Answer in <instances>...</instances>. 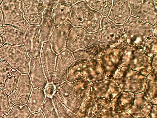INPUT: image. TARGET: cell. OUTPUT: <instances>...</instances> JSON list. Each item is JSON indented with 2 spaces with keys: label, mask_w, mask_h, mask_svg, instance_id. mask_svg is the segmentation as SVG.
I'll return each instance as SVG.
<instances>
[{
  "label": "cell",
  "mask_w": 157,
  "mask_h": 118,
  "mask_svg": "<svg viewBox=\"0 0 157 118\" xmlns=\"http://www.w3.org/2000/svg\"><path fill=\"white\" fill-rule=\"evenodd\" d=\"M102 17L85 1H80L72 7L69 22L73 27H81L94 33L100 29Z\"/></svg>",
  "instance_id": "1"
},
{
  "label": "cell",
  "mask_w": 157,
  "mask_h": 118,
  "mask_svg": "<svg viewBox=\"0 0 157 118\" xmlns=\"http://www.w3.org/2000/svg\"><path fill=\"white\" fill-rule=\"evenodd\" d=\"M94 33L105 47L113 46L120 49L128 44L124 25L116 24L107 17H102L100 29Z\"/></svg>",
  "instance_id": "2"
},
{
  "label": "cell",
  "mask_w": 157,
  "mask_h": 118,
  "mask_svg": "<svg viewBox=\"0 0 157 118\" xmlns=\"http://www.w3.org/2000/svg\"><path fill=\"white\" fill-rule=\"evenodd\" d=\"M122 66L136 71L147 77L153 70L151 57L144 53L143 48L128 44L120 49Z\"/></svg>",
  "instance_id": "3"
},
{
  "label": "cell",
  "mask_w": 157,
  "mask_h": 118,
  "mask_svg": "<svg viewBox=\"0 0 157 118\" xmlns=\"http://www.w3.org/2000/svg\"><path fill=\"white\" fill-rule=\"evenodd\" d=\"M0 59L22 74L29 73L31 59L24 46L4 44L0 47Z\"/></svg>",
  "instance_id": "4"
},
{
  "label": "cell",
  "mask_w": 157,
  "mask_h": 118,
  "mask_svg": "<svg viewBox=\"0 0 157 118\" xmlns=\"http://www.w3.org/2000/svg\"><path fill=\"white\" fill-rule=\"evenodd\" d=\"M153 26L131 16L124 25L128 44L143 48L147 39L154 35Z\"/></svg>",
  "instance_id": "5"
},
{
  "label": "cell",
  "mask_w": 157,
  "mask_h": 118,
  "mask_svg": "<svg viewBox=\"0 0 157 118\" xmlns=\"http://www.w3.org/2000/svg\"><path fill=\"white\" fill-rule=\"evenodd\" d=\"M115 79L122 91L136 94L144 92L147 77L136 71L122 66Z\"/></svg>",
  "instance_id": "6"
},
{
  "label": "cell",
  "mask_w": 157,
  "mask_h": 118,
  "mask_svg": "<svg viewBox=\"0 0 157 118\" xmlns=\"http://www.w3.org/2000/svg\"><path fill=\"white\" fill-rule=\"evenodd\" d=\"M19 0H3L0 5L4 25L15 27L24 32L29 26L23 15Z\"/></svg>",
  "instance_id": "7"
},
{
  "label": "cell",
  "mask_w": 157,
  "mask_h": 118,
  "mask_svg": "<svg viewBox=\"0 0 157 118\" xmlns=\"http://www.w3.org/2000/svg\"><path fill=\"white\" fill-rule=\"evenodd\" d=\"M132 16L153 26L157 22V0H130Z\"/></svg>",
  "instance_id": "8"
},
{
  "label": "cell",
  "mask_w": 157,
  "mask_h": 118,
  "mask_svg": "<svg viewBox=\"0 0 157 118\" xmlns=\"http://www.w3.org/2000/svg\"><path fill=\"white\" fill-rule=\"evenodd\" d=\"M100 60L105 78L115 79L122 66L120 50L113 46H105Z\"/></svg>",
  "instance_id": "9"
},
{
  "label": "cell",
  "mask_w": 157,
  "mask_h": 118,
  "mask_svg": "<svg viewBox=\"0 0 157 118\" xmlns=\"http://www.w3.org/2000/svg\"><path fill=\"white\" fill-rule=\"evenodd\" d=\"M97 41L94 33L81 27L73 26L68 34L66 49L72 53L93 44Z\"/></svg>",
  "instance_id": "10"
},
{
  "label": "cell",
  "mask_w": 157,
  "mask_h": 118,
  "mask_svg": "<svg viewBox=\"0 0 157 118\" xmlns=\"http://www.w3.org/2000/svg\"><path fill=\"white\" fill-rule=\"evenodd\" d=\"M110 101L106 99L91 95L82 102L76 114L80 118H92L108 107Z\"/></svg>",
  "instance_id": "11"
},
{
  "label": "cell",
  "mask_w": 157,
  "mask_h": 118,
  "mask_svg": "<svg viewBox=\"0 0 157 118\" xmlns=\"http://www.w3.org/2000/svg\"><path fill=\"white\" fill-rule=\"evenodd\" d=\"M121 91L115 79L105 78L93 83L91 95L110 102Z\"/></svg>",
  "instance_id": "12"
},
{
  "label": "cell",
  "mask_w": 157,
  "mask_h": 118,
  "mask_svg": "<svg viewBox=\"0 0 157 118\" xmlns=\"http://www.w3.org/2000/svg\"><path fill=\"white\" fill-rule=\"evenodd\" d=\"M75 61L72 53L66 49L57 54L52 82L60 85L67 81L68 69Z\"/></svg>",
  "instance_id": "13"
},
{
  "label": "cell",
  "mask_w": 157,
  "mask_h": 118,
  "mask_svg": "<svg viewBox=\"0 0 157 118\" xmlns=\"http://www.w3.org/2000/svg\"><path fill=\"white\" fill-rule=\"evenodd\" d=\"M20 6L24 17L29 25H39L45 10L42 0L21 1Z\"/></svg>",
  "instance_id": "14"
},
{
  "label": "cell",
  "mask_w": 157,
  "mask_h": 118,
  "mask_svg": "<svg viewBox=\"0 0 157 118\" xmlns=\"http://www.w3.org/2000/svg\"><path fill=\"white\" fill-rule=\"evenodd\" d=\"M55 96L64 106L74 113L77 114L82 102L75 96L71 83L66 81L60 85Z\"/></svg>",
  "instance_id": "15"
},
{
  "label": "cell",
  "mask_w": 157,
  "mask_h": 118,
  "mask_svg": "<svg viewBox=\"0 0 157 118\" xmlns=\"http://www.w3.org/2000/svg\"><path fill=\"white\" fill-rule=\"evenodd\" d=\"M25 48L31 59L40 56L42 49V41L38 25H29L25 31Z\"/></svg>",
  "instance_id": "16"
},
{
  "label": "cell",
  "mask_w": 157,
  "mask_h": 118,
  "mask_svg": "<svg viewBox=\"0 0 157 118\" xmlns=\"http://www.w3.org/2000/svg\"><path fill=\"white\" fill-rule=\"evenodd\" d=\"M57 55L52 49L48 41L43 42L40 57L48 83L52 82Z\"/></svg>",
  "instance_id": "17"
},
{
  "label": "cell",
  "mask_w": 157,
  "mask_h": 118,
  "mask_svg": "<svg viewBox=\"0 0 157 118\" xmlns=\"http://www.w3.org/2000/svg\"><path fill=\"white\" fill-rule=\"evenodd\" d=\"M130 0H113L107 17L115 23L124 25L132 16Z\"/></svg>",
  "instance_id": "18"
},
{
  "label": "cell",
  "mask_w": 157,
  "mask_h": 118,
  "mask_svg": "<svg viewBox=\"0 0 157 118\" xmlns=\"http://www.w3.org/2000/svg\"><path fill=\"white\" fill-rule=\"evenodd\" d=\"M105 48L97 41L91 45L77 50L72 53L75 60L82 64L95 60H100Z\"/></svg>",
  "instance_id": "19"
},
{
  "label": "cell",
  "mask_w": 157,
  "mask_h": 118,
  "mask_svg": "<svg viewBox=\"0 0 157 118\" xmlns=\"http://www.w3.org/2000/svg\"><path fill=\"white\" fill-rule=\"evenodd\" d=\"M33 87L29 75L22 74L20 81L15 92L10 96L14 104L19 106L26 105Z\"/></svg>",
  "instance_id": "20"
},
{
  "label": "cell",
  "mask_w": 157,
  "mask_h": 118,
  "mask_svg": "<svg viewBox=\"0 0 157 118\" xmlns=\"http://www.w3.org/2000/svg\"><path fill=\"white\" fill-rule=\"evenodd\" d=\"M73 27L69 22L55 28L48 41L52 49L57 55L66 49L68 34Z\"/></svg>",
  "instance_id": "21"
},
{
  "label": "cell",
  "mask_w": 157,
  "mask_h": 118,
  "mask_svg": "<svg viewBox=\"0 0 157 118\" xmlns=\"http://www.w3.org/2000/svg\"><path fill=\"white\" fill-rule=\"evenodd\" d=\"M80 0H59L52 10L55 28L60 27L69 22L73 6Z\"/></svg>",
  "instance_id": "22"
},
{
  "label": "cell",
  "mask_w": 157,
  "mask_h": 118,
  "mask_svg": "<svg viewBox=\"0 0 157 118\" xmlns=\"http://www.w3.org/2000/svg\"><path fill=\"white\" fill-rule=\"evenodd\" d=\"M152 105L144 92L135 94L132 104L128 112L134 118H146Z\"/></svg>",
  "instance_id": "23"
},
{
  "label": "cell",
  "mask_w": 157,
  "mask_h": 118,
  "mask_svg": "<svg viewBox=\"0 0 157 118\" xmlns=\"http://www.w3.org/2000/svg\"><path fill=\"white\" fill-rule=\"evenodd\" d=\"M0 35L5 43L13 45H25V33L13 26L3 25L0 27Z\"/></svg>",
  "instance_id": "24"
},
{
  "label": "cell",
  "mask_w": 157,
  "mask_h": 118,
  "mask_svg": "<svg viewBox=\"0 0 157 118\" xmlns=\"http://www.w3.org/2000/svg\"><path fill=\"white\" fill-rule=\"evenodd\" d=\"M29 73L33 86L44 90L48 81L41 63L40 56L31 59Z\"/></svg>",
  "instance_id": "25"
},
{
  "label": "cell",
  "mask_w": 157,
  "mask_h": 118,
  "mask_svg": "<svg viewBox=\"0 0 157 118\" xmlns=\"http://www.w3.org/2000/svg\"><path fill=\"white\" fill-rule=\"evenodd\" d=\"M82 76L92 83L105 78L100 60H95L82 64Z\"/></svg>",
  "instance_id": "26"
},
{
  "label": "cell",
  "mask_w": 157,
  "mask_h": 118,
  "mask_svg": "<svg viewBox=\"0 0 157 118\" xmlns=\"http://www.w3.org/2000/svg\"><path fill=\"white\" fill-rule=\"evenodd\" d=\"M38 26L42 41H48L55 28L52 10L45 9Z\"/></svg>",
  "instance_id": "27"
},
{
  "label": "cell",
  "mask_w": 157,
  "mask_h": 118,
  "mask_svg": "<svg viewBox=\"0 0 157 118\" xmlns=\"http://www.w3.org/2000/svg\"><path fill=\"white\" fill-rule=\"evenodd\" d=\"M135 93L121 91L110 102L108 107L121 112H127L133 104Z\"/></svg>",
  "instance_id": "28"
},
{
  "label": "cell",
  "mask_w": 157,
  "mask_h": 118,
  "mask_svg": "<svg viewBox=\"0 0 157 118\" xmlns=\"http://www.w3.org/2000/svg\"><path fill=\"white\" fill-rule=\"evenodd\" d=\"M75 96L82 102L91 95L93 83L82 77L71 83Z\"/></svg>",
  "instance_id": "29"
},
{
  "label": "cell",
  "mask_w": 157,
  "mask_h": 118,
  "mask_svg": "<svg viewBox=\"0 0 157 118\" xmlns=\"http://www.w3.org/2000/svg\"><path fill=\"white\" fill-rule=\"evenodd\" d=\"M45 97L44 90L33 88L27 104L31 113L41 111Z\"/></svg>",
  "instance_id": "30"
},
{
  "label": "cell",
  "mask_w": 157,
  "mask_h": 118,
  "mask_svg": "<svg viewBox=\"0 0 157 118\" xmlns=\"http://www.w3.org/2000/svg\"><path fill=\"white\" fill-rule=\"evenodd\" d=\"M157 71H153L147 77L144 92L152 105H157Z\"/></svg>",
  "instance_id": "31"
},
{
  "label": "cell",
  "mask_w": 157,
  "mask_h": 118,
  "mask_svg": "<svg viewBox=\"0 0 157 118\" xmlns=\"http://www.w3.org/2000/svg\"><path fill=\"white\" fill-rule=\"evenodd\" d=\"M22 74L16 70H12L7 78L3 87L6 94L10 97L15 92L21 79Z\"/></svg>",
  "instance_id": "32"
},
{
  "label": "cell",
  "mask_w": 157,
  "mask_h": 118,
  "mask_svg": "<svg viewBox=\"0 0 157 118\" xmlns=\"http://www.w3.org/2000/svg\"><path fill=\"white\" fill-rule=\"evenodd\" d=\"M93 9L100 13L103 16L107 17L112 5V0H85Z\"/></svg>",
  "instance_id": "33"
},
{
  "label": "cell",
  "mask_w": 157,
  "mask_h": 118,
  "mask_svg": "<svg viewBox=\"0 0 157 118\" xmlns=\"http://www.w3.org/2000/svg\"><path fill=\"white\" fill-rule=\"evenodd\" d=\"M31 113L27 105H15L10 111L4 114L2 118H28Z\"/></svg>",
  "instance_id": "34"
},
{
  "label": "cell",
  "mask_w": 157,
  "mask_h": 118,
  "mask_svg": "<svg viewBox=\"0 0 157 118\" xmlns=\"http://www.w3.org/2000/svg\"><path fill=\"white\" fill-rule=\"evenodd\" d=\"M82 66L81 63L75 60L68 69L67 81L72 83L82 78Z\"/></svg>",
  "instance_id": "35"
},
{
  "label": "cell",
  "mask_w": 157,
  "mask_h": 118,
  "mask_svg": "<svg viewBox=\"0 0 157 118\" xmlns=\"http://www.w3.org/2000/svg\"><path fill=\"white\" fill-rule=\"evenodd\" d=\"M92 118H134L128 112H121L108 107Z\"/></svg>",
  "instance_id": "36"
},
{
  "label": "cell",
  "mask_w": 157,
  "mask_h": 118,
  "mask_svg": "<svg viewBox=\"0 0 157 118\" xmlns=\"http://www.w3.org/2000/svg\"><path fill=\"white\" fill-rule=\"evenodd\" d=\"M14 104L10 97L7 95L2 88L0 89V118L9 112Z\"/></svg>",
  "instance_id": "37"
},
{
  "label": "cell",
  "mask_w": 157,
  "mask_h": 118,
  "mask_svg": "<svg viewBox=\"0 0 157 118\" xmlns=\"http://www.w3.org/2000/svg\"><path fill=\"white\" fill-rule=\"evenodd\" d=\"M42 111L45 118H60L52 98L45 97Z\"/></svg>",
  "instance_id": "38"
},
{
  "label": "cell",
  "mask_w": 157,
  "mask_h": 118,
  "mask_svg": "<svg viewBox=\"0 0 157 118\" xmlns=\"http://www.w3.org/2000/svg\"><path fill=\"white\" fill-rule=\"evenodd\" d=\"M52 99L60 118H80L62 104L55 96Z\"/></svg>",
  "instance_id": "39"
},
{
  "label": "cell",
  "mask_w": 157,
  "mask_h": 118,
  "mask_svg": "<svg viewBox=\"0 0 157 118\" xmlns=\"http://www.w3.org/2000/svg\"><path fill=\"white\" fill-rule=\"evenodd\" d=\"M157 37L153 35L148 37L146 41L143 49L145 53L151 57L157 54Z\"/></svg>",
  "instance_id": "40"
},
{
  "label": "cell",
  "mask_w": 157,
  "mask_h": 118,
  "mask_svg": "<svg viewBox=\"0 0 157 118\" xmlns=\"http://www.w3.org/2000/svg\"><path fill=\"white\" fill-rule=\"evenodd\" d=\"M12 71L9 65L6 62L2 61L0 62V89L3 87L7 78Z\"/></svg>",
  "instance_id": "41"
},
{
  "label": "cell",
  "mask_w": 157,
  "mask_h": 118,
  "mask_svg": "<svg viewBox=\"0 0 157 118\" xmlns=\"http://www.w3.org/2000/svg\"><path fill=\"white\" fill-rule=\"evenodd\" d=\"M60 86L57 83H48L44 89L45 96L52 98L59 90Z\"/></svg>",
  "instance_id": "42"
},
{
  "label": "cell",
  "mask_w": 157,
  "mask_h": 118,
  "mask_svg": "<svg viewBox=\"0 0 157 118\" xmlns=\"http://www.w3.org/2000/svg\"><path fill=\"white\" fill-rule=\"evenodd\" d=\"M43 1L46 9L52 10L59 3V0H43Z\"/></svg>",
  "instance_id": "43"
},
{
  "label": "cell",
  "mask_w": 157,
  "mask_h": 118,
  "mask_svg": "<svg viewBox=\"0 0 157 118\" xmlns=\"http://www.w3.org/2000/svg\"><path fill=\"white\" fill-rule=\"evenodd\" d=\"M157 105H153L151 110L147 118H157Z\"/></svg>",
  "instance_id": "44"
},
{
  "label": "cell",
  "mask_w": 157,
  "mask_h": 118,
  "mask_svg": "<svg viewBox=\"0 0 157 118\" xmlns=\"http://www.w3.org/2000/svg\"><path fill=\"white\" fill-rule=\"evenodd\" d=\"M157 54L151 57V64L153 71H157Z\"/></svg>",
  "instance_id": "45"
},
{
  "label": "cell",
  "mask_w": 157,
  "mask_h": 118,
  "mask_svg": "<svg viewBox=\"0 0 157 118\" xmlns=\"http://www.w3.org/2000/svg\"><path fill=\"white\" fill-rule=\"evenodd\" d=\"M28 118H45L42 111L31 113Z\"/></svg>",
  "instance_id": "46"
},
{
  "label": "cell",
  "mask_w": 157,
  "mask_h": 118,
  "mask_svg": "<svg viewBox=\"0 0 157 118\" xmlns=\"http://www.w3.org/2000/svg\"><path fill=\"white\" fill-rule=\"evenodd\" d=\"M4 24L2 10L0 9V27Z\"/></svg>",
  "instance_id": "47"
},
{
  "label": "cell",
  "mask_w": 157,
  "mask_h": 118,
  "mask_svg": "<svg viewBox=\"0 0 157 118\" xmlns=\"http://www.w3.org/2000/svg\"><path fill=\"white\" fill-rule=\"evenodd\" d=\"M153 31L154 33V35L156 37L157 36V24L153 26Z\"/></svg>",
  "instance_id": "48"
},
{
  "label": "cell",
  "mask_w": 157,
  "mask_h": 118,
  "mask_svg": "<svg viewBox=\"0 0 157 118\" xmlns=\"http://www.w3.org/2000/svg\"><path fill=\"white\" fill-rule=\"evenodd\" d=\"M5 43L4 41L0 35V47L4 45Z\"/></svg>",
  "instance_id": "49"
},
{
  "label": "cell",
  "mask_w": 157,
  "mask_h": 118,
  "mask_svg": "<svg viewBox=\"0 0 157 118\" xmlns=\"http://www.w3.org/2000/svg\"><path fill=\"white\" fill-rule=\"evenodd\" d=\"M2 0H0V5L1 4V2H2Z\"/></svg>",
  "instance_id": "50"
},
{
  "label": "cell",
  "mask_w": 157,
  "mask_h": 118,
  "mask_svg": "<svg viewBox=\"0 0 157 118\" xmlns=\"http://www.w3.org/2000/svg\"></svg>",
  "instance_id": "51"
},
{
  "label": "cell",
  "mask_w": 157,
  "mask_h": 118,
  "mask_svg": "<svg viewBox=\"0 0 157 118\" xmlns=\"http://www.w3.org/2000/svg\"><path fill=\"white\" fill-rule=\"evenodd\" d=\"M147 118V117H146V118Z\"/></svg>",
  "instance_id": "52"
},
{
  "label": "cell",
  "mask_w": 157,
  "mask_h": 118,
  "mask_svg": "<svg viewBox=\"0 0 157 118\" xmlns=\"http://www.w3.org/2000/svg\"></svg>",
  "instance_id": "53"
}]
</instances>
